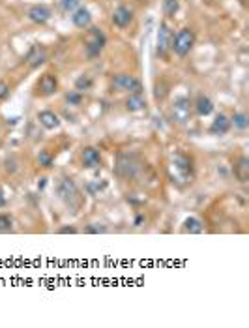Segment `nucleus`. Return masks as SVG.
<instances>
[{"label": "nucleus", "mask_w": 249, "mask_h": 328, "mask_svg": "<svg viewBox=\"0 0 249 328\" xmlns=\"http://www.w3.org/2000/svg\"><path fill=\"white\" fill-rule=\"evenodd\" d=\"M54 193H56V197H58L72 212H77L83 206L84 199H83V195H81V190H79V186L75 184V180L70 178V177L58 178L56 186H54Z\"/></svg>", "instance_id": "nucleus-1"}, {"label": "nucleus", "mask_w": 249, "mask_h": 328, "mask_svg": "<svg viewBox=\"0 0 249 328\" xmlns=\"http://www.w3.org/2000/svg\"><path fill=\"white\" fill-rule=\"evenodd\" d=\"M193 45H195V32L191 30V28H182V30H178L171 38V47L169 49L176 56L184 58L193 49Z\"/></svg>", "instance_id": "nucleus-2"}, {"label": "nucleus", "mask_w": 249, "mask_h": 328, "mask_svg": "<svg viewBox=\"0 0 249 328\" xmlns=\"http://www.w3.org/2000/svg\"><path fill=\"white\" fill-rule=\"evenodd\" d=\"M107 45V36L100 28H90L84 38V51L88 58H98Z\"/></svg>", "instance_id": "nucleus-3"}, {"label": "nucleus", "mask_w": 249, "mask_h": 328, "mask_svg": "<svg viewBox=\"0 0 249 328\" xmlns=\"http://www.w3.org/2000/svg\"><path fill=\"white\" fill-rule=\"evenodd\" d=\"M113 86L118 92H127V94H141L143 92V83L129 74H118L113 77Z\"/></svg>", "instance_id": "nucleus-4"}, {"label": "nucleus", "mask_w": 249, "mask_h": 328, "mask_svg": "<svg viewBox=\"0 0 249 328\" xmlns=\"http://www.w3.org/2000/svg\"><path fill=\"white\" fill-rule=\"evenodd\" d=\"M114 173L124 180L135 178V175L139 173V163L133 156L129 154H120L118 159H116V165H114Z\"/></svg>", "instance_id": "nucleus-5"}, {"label": "nucleus", "mask_w": 249, "mask_h": 328, "mask_svg": "<svg viewBox=\"0 0 249 328\" xmlns=\"http://www.w3.org/2000/svg\"><path fill=\"white\" fill-rule=\"evenodd\" d=\"M101 152L100 149H96V147H84L81 150V163H83L84 169H98V167H101Z\"/></svg>", "instance_id": "nucleus-6"}, {"label": "nucleus", "mask_w": 249, "mask_h": 328, "mask_svg": "<svg viewBox=\"0 0 249 328\" xmlns=\"http://www.w3.org/2000/svg\"><path fill=\"white\" fill-rule=\"evenodd\" d=\"M171 115H173V120L178 122V124H184L189 120L191 117V103L187 98H178L174 101V105L171 109Z\"/></svg>", "instance_id": "nucleus-7"}, {"label": "nucleus", "mask_w": 249, "mask_h": 328, "mask_svg": "<svg viewBox=\"0 0 249 328\" xmlns=\"http://www.w3.org/2000/svg\"><path fill=\"white\" fill-rule=\"evenodd\" d=\"M173 167L176 171V175L182 180H189L193 177V161L184 156V154H176L173 159Z\"/></svg>", "instance_id": "nucleus-8"}, {"label": "nucleus", "mask_w": 249, "mask_h": 328, "mask_svg": "<svg viewBox=\"0 0 249 328\" xmlns=\"http://www.w3.org/2000/svg\"><path fill=\"white\" fill-rule=\"evenodd\" d=\"M38 94L40 96H52L56 94V90H58V79H56V75L52 74H43L40 77V81H38Z\"/></svg>", "instance_id": "nucleus-9"}, {"label": "nucleus", "mask_w": 249, "mask_h": 328, "mask_svg": "<svg viewBox=\"0 0 249 328\" xmlns=\"http://www.w3.org/2000/svg\"><path fill=\"white\" fill-rule=\"evenodd\" d=\"M111 19H113L114 26H118V28H127V26L131 25V21H133V11H131V8L120 4V6L113 11V17H111Z\"/></svg>", "instance_id": "nucleus-10"}, {"label": "nucleus", "mask_w": 249, "mask_h": 328, "mask_svg": "<svg viewBox=\"0 0 249 328\" xmlns=\"http://www.w3.org/2000/svg\"><path fill=\"white\" fill-rule=\"evenodd\" d=\"M26 15H28V19H30L32 23H36V25H45V23L51 19L52 11L51 8H47V6H43V4H34V6L28 8Z\"/></svg>", "instance_id": "nucleus-11"}, {"label": "nucleus", "mask_w": 249, "mask_h": 328, "mask_svg": "<svg viewBox=\"0 0 249 328\" xmlns=\"http://www.w3.org/2000/svg\"><path fill=\"white\" fill-rule=\"evenodd\" d=\"M36 118H38L40 126L45 127V129H58L60 124H62V120H60V117H58V113H54V111H51V109L40 111Z\"/></svg>", "instance_id": "nucleus-12"}, {"label": "nucleus", "mask_w": 249, "mask_h": 328, "mask_svg": "<svg viewBox=\"0 0 249 328\" xmlns=\"http://www.w3.org/2000/svg\"><path fill=\"white\" fill-rule=\"evenodd\" d=\"M171 38H173V34L169 30V25L161 23L159 30H157V54L159 56H165L167 54L169 47H171Z\"/></svg>", "instance_id": "nucleus-13"}, {"label": "nucleus", "mask_w": 249, "mask_h": 328, "mask_svg": "<svg viewBox=\"0 0 249 328\" xmlns=\"http://www.w3.org/2000/svg\"><path fill=\"white\" fill-rule=\"evenodd\" d=\"M72 23L77 26V28L86 30V28H90V25H92V13H90V10H86V8H83V6H79V8L72 13Z\"/></svg>", "instance_id": "nucleus-14"}, {"label": "nucleus", "mask_w": 249, "mask_h": 328, "mask_svg": "<svg viewBox=\"0 0 249 328\" xmlns=\"http://www.w3.org/2000/svg\"><path fill=\"white\" fill-rule=\"evenodd\" d=\"M228 129H230V118L223 113H218L210 124V133L212 135H225V133H228Z\"/></svg>", "instance_id": "nucleus-15"}, {"label": "nucleus", "mask_w": 249, "mask_h": 328, "mask_svg": "<svg viewBox=\"0 0 249 328\" xmlns=\"http://www.w3.org/2000/svg\"><path fill=\"white\" fill-rule=\"evenodd\" d=\"M47 60V51L43 49L42 45H32L30 51L26 53V62L30 64L32 68H36V66H40Z\"/></svg>", "instance_id": "nucleus-16"}, {"label": "nucleus", "mask_w": 249, "mask_h": 328, "mask_svg": "<svg viewBox=\"0 0 249 328\" xmlns=\"http://www.w3.org/2000/svg\"><path fill=\"white\" fill-rule=\"evenodd\" d=\"M204 231V223L195 216H189L182 223V233L184 234H200Z\"/></svg>", "instance_id": "nucleus-17"}, {"label": "nucleus", "mask_w": 249, "mask_h": 328, "mask_svg": "<svg viewBox=\"0 0 249 328\" xmlns=\"http://www.w3.org/2000/svg\"><path fill=\"white\" fill-rule=\"evenodd\" d=\"M234 177L242 184H246L249 180V159L246 156H240L238 161L234 163Z\"/></svg>", "instance_id": "nucleus-18"}, {"label": "nucleus", "mask_w": 249, "mask_h": 328, "mask_svg": "<svg viewBox=\"0 0 249 328\" xmlns=\"http://www.w3.org/2000/svg\"><path fill=\"white\" fill-rule=\"evenodd\" d=\"M195 111L199 117H208L214 113V101L208 96H199L195 100Z\"/></svg>", "instance_id": "nucleus-19"}, {"label": "nucleus", "mask_w": 249, "mask_h": 328, "mask_svg": "<svg viewBox=\"0 0 249 328\" xmlns=\"http://www.w3.org/2000/svg\"><path fill=\"white\" fill-rule=\"evenodd\" d=\"M125 109H127L129 113H139V111L146 109L145 96L143 94H129L127 96V100H125Z\"/></svg>", "instance_id": "nucleus-20"}, {"label": "nucleus", "mask_w": 249, "mask_h": 328, "mask_svg": "<svg viewBox=\"0 0 249 328\" xmlns=\"http://www.w3.org/2000/svg\"><path fill=\"white\" fill-rule=\"evenodd\" d=\"M230 126H234L236 129L244 131V129H248L249 126V117L244 111H236V113L230 117Z\"/></svg>", "instance_id": "nucleus-21"}, {"label": "nucleus", "mask_w": 249, "mask_h": 328, "mask_svg": "<svg viewBox=\"0 0 249 328\" xmlns=\"http://www.w3.org/2000/svg\"><path fill=\"white\" fill-rule=\"evenodd\" d=\"M92 86H94V79L88 74L79 75V77L75 79V90H79V92H86V90H90Z\"/></svg>", "instance_id": "nucleus-22"}, {"label": "nucleus", "mask_w": 249, "mask_h": 328, "mask_svg": "<svg viewBox=\"0 0 249 328\" xmlns=\"http://www.w3.org/2000/svg\"><path fill=\"white\" fill-rule=\"evenodd\" d=\"M178 8H180L178 0H163V4H161V10H163V13H165L167 17H174Z\"/></svg>", "instance_id": "nucleus-23"}, {"label": "nucleus", "mask_w": 249, "mask_h": 328, "mask_svg": "<svg viewBox=\"0 0 249 328\" xmlns=\"http://www.w3.org/2000/svg\"><path fill=\"white\" fill-rule=\"evenodd\" d=\"M64 100H66L68 105H73V107L81 105V103H83V92H79V90H70V92H66Z\"/></svg>", "instance_id": "nucleus-24"}, {"label": "nucleus", "mask_w": 249, "mask_h": 328, "mask_svg": "<svg viewBox=\"0 0 249 328\" xmlns=\"http://www.w3.org/2000/svg\"><path fill=\"white\" fill-rule=\"evenodd\" d=\"M38 163H40V167H43V169H51L52 163H54V158H52V154L49 150H42L38 154Z\"/></svg>", "instance_id": "nucleus-25"}, {"label": "nucleus", "mask_w": 249, "mask_h": 328, "mask_svg": "<svg viewBox=\"0 0 249 328\" xmlns=\"http://www.w3.org/2000/svg\"><path fill=\"white\" fill-rule=\"evenodd\" d=\"M79 6H81V0H60V10H62L64 13H70V15H72Z\"/></svg>", "instance_id": "nucleus-26"}, {"label": "nucleus", "mask_w": 249, "mask_h": 328, "mask_svg": "<svg viewBox=\"0 0 249 328\" xmlns=\"http://www.w3.org/2000/svg\"><path fill=\"white\" fill-rule=\"evenodd\" d=\"M13 231V220L8 214H0V233H11Z\"/></svg>", "instance_id": "nucleus-27"}, {"label": "nucleus", "mask_w": 249, "mask_h": 328, "mask_svg": "<svg viewBox=\"0 0 249 328\" xmlns=\"http://www.w3.org/2000/svg\"><path fill=\"white\" fill-rule=\"evenodd\" d=\"M84 233H88V234H101V233H107V227L100 225V223H90V225L84 229Z\"/></svg>", "instance_id": "nucleus-28"}, {"label": "nucleus", "mask_w": 249, "mask_h": 328, "mask_svg": "<svg viewBox=\"0 0 249 328\" xmlns=\"http://www.w3.org/2000/svg\"><path fill=\"white\" fill-rule=\"evenodd\" d=\"M10 96V85L6 81H0V101H4Z\"/></svg>", "instance_id": "nucleus-29"}, {"label": "nucleus", "mask_w": 249, "mask_h": 328, "mask_svg": "<svg viewBox=\"0 0 249 328\" xmlns=\"http://www.w3.org/2000/svg\"><path fill=\"white\" fill-rule=\"evenodd\" d=\"M77 227H60L58 229V234H77Z\"/></svg>", "instance_id": "nucleus-30"}, {"label": "nucleus", "mask_w": 249, "mask_h": 328, "mask_svg": "<svg viewBox=\"0 0 249 328\" xmlns=\"http://www.w3.org/2000/svg\"><path fill=\"white\" fill-rule=\"evenodd\" d=\"M143 222H145V216H143V214H137V218H135V222H133V223H135L137 227H139V225H141Z\"/></svg>", "instance_id": "nucleus-31"}, {"label": "nucleus", "mask_w": 249, "mask_h": 328, "mask_svg": "<svg viewBox=\"0 0 249 328\" xmlns=\"http://www.w3.org/2000/svg\"><path fill=\"white\" fill-rule=\"evenodd\" d=\"M2 206H6V195H4V191L0 190V208Z\"/></svg>", "instance_id": "nucleus-32"}]
</instances>
